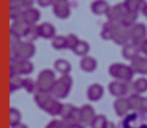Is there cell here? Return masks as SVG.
<instances>
[{"label": "cell", "mask_w": 147, "mask_h": 128, "mask_svg": "<svg viewBox=\"0 0 147 128\" xmlns=\"http://www.w3.org/2000/svg\"><path fill=\"white\" fill-rule=\"evenodd\" d=\"M36 47L32 42H20L15 47H9V61H18V59H31L35 55Z\"/></svg>", "instance_id": "1"}, {"label": "cell", "mask_w": 147, "mask_h": 128, "mask_svg": "<svg viewBox=\"0 0 147 128\" xmlns=\"http://www.w3.org/2000/svg\"><path fill=\"white\" fill-rule=\"evenodd\" d=\"M108 73L112 78L119 79V81H123V82H131L132 78H134L135 71L134 69L128 65H123V63H119V62H115L112 63L109 69H108Z\"/></svg>", "instance_id": "2"}, {"label": "cell", "mask_w": 147, "mask_h": 128, "mask_svg": "<svg viewBox=\"0 0 147 128\" xmlns=\"http://www.w3.org/2000/svg\"><path fill=\"white\" fill-rule=\"evenodd\" d=\"M71 85H73V79H71L70 75L69 74L61 75L55 81V84H54L53 89H51V94L58 100L67 97L71 90Z\"/></svg>", "instance_id": "3"}, {"label": "cell", "mask_w": 147, "mask_h": 128, "mask_svg": "<svg viewBox=\"0 0 147 128\" xmlns=\"http://www.w3.org/2000/svg\"><path fill=\"white\" fill-rule=\"evenodd\" d=\"M55 81H57L55 73L51 69H43L36 78V88L39 92L51 93V89H53Z\"/></svg>", "instance_id": "4"}, {"label": "cell", "mask_w": 147, "mask_h": 128, "mask_svg": "<svg viewBox=\"0 0 147 128\" xmlns=\"http://www.w3.org/2000/svg\"><path fill=\"white\" fill-rule=\"evenodd\" d=\"M34 71V63L30 59H18L9 61V77L20 74H31Z\"/></svg>", "instance_id": "5"}, {"label": "cell", "mask_w": 147, "mask_h": 128, "mask_svg": "<svg viewBox=\"0 0 147 128\" xmlns=\"http://www.w3.org/2000/svg\"><path fill=\"white\" fill-rule=\"evenodd\" d=\"M112 42L116 44L124 46L129 40V27L121 24V23H116L115 28H113V35H112Z\"/></svg>", "instance_id": "6"}, {"label": "cell", "mask_w": 147, "mask_h": 128, "mask_svg": "<svg viewBox=\"0 0 147 128\" xmlns=\"http://www.w3.org/2000/svg\"><path fill=\"white\" fill-rule=\"evenodd\" d=\"M147 39V27L143 23H136L132 27H129V40L134 43L140 44L143 40Z\"/></svg>", "instance_id": "7"}, {"label": "cell", "mask_w": 147, "mask_h": 128, "mask_svg": "<svg viewBox=\"0 0 147 128\" xmlns=\"http://www.w3.org/2000/svg\"><path fill=\"white\" fill-rule=\"evenodd\" d=\"M127 7H125L124 3H119V4H115L112 5L109 11L107 13V19L108 22H112V23H121L124 15L127 13Z\"/></svg>", "instance_id": "8"}, {"label": "cell", "mask_w": 147, "mask_h": 128, "mask_svg": "<svg viewBox=\"0 0 147 128\" xmlns=\"http://www.w3.org/2000/svg\"><path fill=\"white\" fill-rule=\"evenodd\" d=\"M71 8L67 0H57L53 4V13L58 19H67L70 16Z\"/></svg>", "instance_id": "9"}, {"label": "cell", "mask_w": 147, "mask_h": 128, "mask_svg": "<svg viewBox=\"0 0 147 128\" xmlns=\"http://www.w3.org/2000/svg\"><path fill=\"white\" fill-rule=\"evenodd\" d=\"M108 90L112 96H115L116 98L119 97H124L127 96V92H128V86H127V82H123V81H119V79H113L112 82H109L108 85Z\"/></svg>", "instance_id": "10"}, {"label": "cell", "mask_w": 147, "mask_h": 128, "mask_svg": "<svg viewBox=\"0 0 147 128\" xmlns=\"http://www.w3.org/2000/svg\"><path fill=\"white\" fill-rule=\"evenodd\" d=\"M54 96L51 94V93H47V92H38L35 93V96H34V101H35V104L38 106H39L42 110H47V108L50 106V104L53 102L54 100Z\"/></svg>", "instance_id": "11"}, {"label": "cell", "mask_w": 147, "mask_h": 128, "mask_svg": "<svg viewBox=\"0 0 147 128\" xmlns=\"http://www.w3.org/2000/svg\"><path fill=\"white\" fill-rule=\"evenodd\" d=\"M140 53H142V51H140V44L134 43V42H128L127 44H124V46H123V50H121L123 58L128 59V61H134L135 58L139 57Z\"/></svg>", "instance_id": "12"}, {"label": "cell", "mask_w": 147, "mask_h": 128, "mask_svg": "<svg viewBox=\"0 0 147 128\" xmlns=\"http://www.w3.org/2000/svg\"><path fill=\"white\" fill-rule=\"evenodd\" d=\"M113 109H115V113L117 116L125 117V116L129 113V110H131V106H129V102H128V97L116 98L115 102H113Z\"/></svg>", "instance_id": "13"}, {"label": "cell", "mask_w": 147, "mask_h": 128, "mask_svg": "<svg viewBox=\"0 0 147 128\" xmlns=\"http://www.w3.org/2000/svg\"><path fill=\"white\" fill-rule=\"evenodd\" d=\"M28 28H30V24L26 23L23 19H19V20L12 22V24L9 27V31L13 32V34H16V35H19L20 38H26Z\"/></svg>", "instance_id": "14"}, {"label": "cell", "mask_w": 147, "mask_h": 128, "mask_svg": "<svg viewBox=\"0 0 147 128\" xmlns=\"http://www.w3.org/2000/svg\"><path fill=\"white\" fill-rule=\"evenodd\" d=\"M109 8H111V5L108 4V1H105V0H94V1H92V4H90L92 13L97 15V16L107 15Z\"/></svg>", "instance_id": "15"}, {"label": "cell", "mask_w": 147, "mask_h": 128, "mask_svg": "<svg viewBox=\"0 0 147 128\" xmlns=\"http://www.w3.org/2000/svg\"><path fill=\"white\" fill-rule=\"evenodd\" d=\"M81 109V123L84 124V125H89L90 127V124H92V121L94 120V117H96V112H94L93 109V106H90V105H82L80 108Z\"/></svg>", "instance_id": "16"}, {"label": "cell", "mask_w": 147, "mask_h": 128, "mask_svg": "<svg viewBox=\"0 0 147 128\" xmlns=\"http://www.w3.org/2000/svg\"><path fill=\"white\" fill-rule=\"evenodd\" d=\"M22 19L26 23H28L30 26H32V24H36V23L40 20V12L36 8H34V7H31V8H26L24 11H23Z\"/></svg>", "instance_id": "17"}, {"label": "cell", "mask_w": 147, "mask_h": 128, "mask_svg": "<svg viewBox=\"0 0 147 128\" xmlns=\"http://www.w3.org/2000/svg\"><path fill=\"white\" fill-rule=\"evenodd\" d=\"M38 28H39L40 38H43V39H53L55 36V27L51 23H40V24H38Z\"/></svg>", "instance_id": "18"}, {"label": "cell", "mask_w": 147, "mask_h": 128, "mask_svg": "<svg viewBox=\"0 0 147 128\" xmlns=\"http://www.w3.org/2000/svg\"><path fill=\"white\" fill-rule=\"evenodd\" d=\"M102 94H104V88L100 84H92L86 90V96L90 101H98L101 100Z\"/></svg>", "instance_id": "19"}, {"label": "cell", "mask_w": 147, "mask_h": 128, "mask_svg": "<svg viewBox=\"0 0 147 128\" xmlns=\"http://www.w3.org/2000/svg\"><path fill=\"white\" fill-rule=\"evenodd\" d=\"M131 67L138 74H147V57L139 55L138 58H135L134 61H131Z\"/></svg>", "instance_id": "20"}, {"label": "cell", "mask_w": 147, "mask_h": 128, "mask_svg": "<svg viewBox=\"0 0 147 128\" xmlns=\"http://www.w3.org/2000/svg\"><path fill=\"white\" fill-rule=\"evenodd\" d=\"M80 69L86 71V73H92V71H94L97 69V61L93 57L85 55V57L81 58L80 61Z\"/></svg>", "instance_id": "21"}, {"label": "cell", "mask_w": 147, "mask_h": 128, "mask_svg": "<svg viewBox=\"0 0 147 128\" xmlns=\"http://www.w3.org/2000/svg\"><path fill=\"white\" fill-rule=\"evenodd\" d=\"M140 124L142 123L139 121L138 112H132V113H128L121 121V128H139Z\"/></svg>", "instance_id": "22"}, {"label": "cell", "mask_w": 147, "mask_h": 128, "mask_svg": "<svg viewBox=\"0 0 147 128\" xmlns=\"http://www.w3.org/2000/svg\"><path fill=\"white\" fill-rule=\"evenodd\" d=\"M54 69L55 71H58L61 75H66L70 73L71 70V65L70 62L67 61V59H62V58H59L57 61L54 62Z\"/></svg>", "instance_id": "23"}, {"label": "cell", "mask_w": 147, "mask_h": 128, "mask_svg": "<svg viewBox=\"0 0 147 128\" xmlns=\"http://www.w3.org/2000/svg\"><path fill=\"white\" fill-rule=\"evenodd\" d=\"M123 3L125 4V7H127V9H128V11L138 12V13H139V11H143L144 5L147 4L144 0H124Z\"/></svg>", "instance_id": "24"}, {"label": "cell", "mask_w": 147, "mask_h": 128, "mask_svg": "<svg viewBox=\"0 0 147 128\" xmlns=\"http://www.w3.org/2000/svg\"><path fill=\"white\" fill-rule=\"evenodd\" d=\"M116 23L112 22H107L104 23L101 27V31H100V36H101L104 40H112V35H113V28H115Z\"/></svg>", "instance_id": "25"}, {"label": "cell", "mask_w": 147, "mask_h": 128, "mask_svg": "<svg viewBox=\"0 0 147 128\" xmlns=\"http://www.w3.org/2000/svg\"><path fill=\"white\" fill-rule=\"evenodd\" d=\"M20 120H22V112L16 108H9L8 110V123L11 125V128L15 127V125H18L20 124Z\"/></svg>", "instance_id": "26"}, {"label": "cell", "mask_w": 147, "mask_h": 128, "mask_svg": "<svg viewBox=\"0 0 147 128\" xmlns=\"http://www.w3.org/2000/svg\"><path fill=\"white\" fill-rule=\"evenodd\" d=\"M142 100H143V97L139 93H132V94L128 96V102H129V106H131L132 112H138L139 113L140 105H142Z\"/></svg>", "instance_id": "27"}, {"label": "cell", "mask_w": 147, "mask_h": 128, "mask_svg": "<svg viewBox=\"0 0 147 128\" xmlns=\"http://www.w3.org/2000/svg\"><path fill=\"white\" fill-rule=\"evenodd\" d=\"M89 50H90V44L86 40H80L78 44L74 47L73 53L76 54V55H80V57H85V55H88Z\"/></svg>", "instance_id": "28"}, {"label": "cell", "mask_w": 147, "mask_h": 128, "mask_svg": "<svg viewBox=\"0 0 147 128\" xmlns=\"http://www.w3.org/2000/svg\"><path fill=\"white\" fill-rule=\"evenodd\" d=\"M51 46H53V49H55V50H65V49H67L66 36L55 35L53 39H51Z\"/></svg>", "instance_id": "29"}, {"label": "cell", "mask_w": 147, "mask_h": 128, "mask_svg": "<svg viewBox=\"0 0 147 128\" xmlns=\"http://www.w3.org/2000/svg\"><path fill=\"white\" fill-rule=\"evenodd\" d=\"M132 89H134L135 93H139V94L146 93L147 92V78L140 77V78L135 79L134 82H132Z\"/></svg>", "instance_id": "30"}, {"label": "cell", "mask_w": 147, "mask_h": 128, "mask_svg": "<svg viewBox=\"0 0 147 128\" xmlns=\"http://www.w3.org/2000/svg\"><path fill=\"white\" fill-rule=\"evenodd\" d=\"M23 88V78H20V75H13L9 77V84H8V89L9 92L13 93Z\"/></svg>", "instance_id": "31"}, {"label": "cell", "mask_w": 147, "mask_h": 128, "mask_svg": "<svg viewBox=\"0 0 147 128\" xmlns=\"http://www.w3.org/2000/svg\"><path fill=\"white\" fill-rule=\"evenodd\" d=\"M138 23V12H132V11H127L124 15V18L121 20V24H124L127 27H132L134 24Z\"/></svg>", "instance_id": "32"}, {"label": "cell", "mask_w": 147, "mask_h": 128, "mask_svg": "<svg viewBox=\"0 0 147 128\" xmlns=\"http://www.w3.org/2000/svg\"><path fill=\"white\" fill-rule=\"evenodd\" d=\"M62 106H63V104H61L58 98H54L53 102L50 104V106L46 110V113H49L51 116H59L61 115V110H62Z\"/></svg>", "instance_id": "33"}, {"label": "cell", "mask_w": 147, "mask_h": 128, "mask_svg": "<svg viewBox=\"0 0 147 128\" xmlns=\"http://www.w3.org/2000/svg\"><path fill=\"white\" fill-rule=\"evenodd\" d=\"M38 38H40V35H39V28H38V24H32V26H30L28 31H27L26 39L28 40V42H34V40H36Z\"/></svg>", "instance_id": "34"}, {"label": "cell", "mask_w": 147, "mask_h": 128, "mask_svg": "<svg viewBox=\"0 0 147 128\" xmlns=\"http://www.w3.org/2000/svg\"><path fill=\"white\" fill-rule=\"evenodd\" d=\"M23 89H24L27 93H34L35 89H38L36 88V81L28 78V77H27V78H23Z\"/></svg>", "instance_id": "35"}, {"label": "cell", "mask_w": 147, "mask_h": 128, "mask_svg": "<svg viewBox=\"0 0 147 128\" xmlns=\"http://www.w3.org/2000/svg\"><path fill=\"white\" fill-rule=\"evenodd\" d=\"M107 117L104 115H97L94 117V120L92 121L90 124V128H104L105 127V124H107Z\"/></svg>", "instance_id": "36"}, {"label": "cell", "mask_w": 147, "mask_h": 128, "mask_svg": "<svg viewBox=\"0 0 147 128\" xmlns=\"http://www.w3.org/2000/svg\"><path fill=\"white\" fill-rule=\"evenodd\" d=\"M66 40H67V49L69 50H74V47H76L77 44H78V42H80V39H78V36H77L76 34H67Z\"/></svg>", "instance_id": "37"}, {"label": "cell", "mask_w": 147, "mask_h": 128, "mask_svg": "<svg viewBox=\"0 0 147 128\" xmlns=\"http://www.w3.org/2000/svg\"><path fill=\"white\" fill-rule=\"evenodd\" d=\"M73 108H74V105H71V104H63L62 110H61V115H59L61 116V120L66 121V120L69 119V116H70Z\"/></svg>", "instance_id": "38"}, {"label": "cell", "mask_w": 147, "mask_h": 128, "mask_svg": "<svg viewBox=\"0 0 147 128\" xmlns=\"http://www.w3.org/2000/svg\"><path fill=\"white\" fill-rule=\"evenodd\" d=\"M46 128H66V123L63 120H51Z\"/></svg>", "instance_id": "39"}, {"label": "cell", "mask_w": 147, "mask_h": 128, "mask_svg": "<svg viewBox=\"0 0 147 128\" xmlns=\"http://www.w3.org/2000/svg\"><path fill=\"white\" fill-rule=\"evenodd\" d=\"M22 38L19 35H16V34H13V32H11L9 31V47H15V46H18L20 42H22Z\"/></svg>", "instance_id": "40"}, {"label": "cell", "mask_w": 147, "mask_h": 128, "mask_svg": "<svg viewBox=\"0 0 147 128\" xmlns=\"http://www.w3.org/2000/svg\"><path fill=\"white\" fill-rule=\"evenodd\" d=\"M55 1H57V0H36V3H38L40 7H43V8H46V7H50V5H53Z\"/></svg>", "instance_id": "41"}, {"label": "cell", "mask_w": 147, "mask_h": 128, "mask_svg": "<svg viewBox=\"0 0 147 128\" xmlns=\"http://www.w3.org/2000/svg\"><path fill=\"white\" fill-rule=\"evenodd\" d=\"M34 3H35V0H20V4H22V7L24 9H26V8H31Z\"/></svg>", "instance_id": "42"}, {"label": "cell", "mask_w": 147, "mask_h": 128, "mask_svg": "<svg viewBox=\"0 0 147 128\" xmlns=\"http://www.w3.org/2000/svg\"><path fill=\"white\" fill-rule=\"evenodd\" d=\"M139 113H142V115H146V113H147V97H143L142 105H140V110H139Z\"/></svg>", "instance_id": "43"}, {"label": "cell", "mask_w": 147, "mask_h": 128, "mask_svg": "<svg viewBox=\"0 0 147 128\" xmlns=\"http://www.w3.org/2000/svg\"><path fill=\"white\" fill-rule=\"evenodd\" d=\"M84 127L85 125L82 123H66V128H84Z\"/></svg>", "instance_id": "44"}, {"label": "cell", "mask_w": 147, "mask_h": 128, "mask_svg": "<svg viewBox=\"0 0 147 128\" xmlns=\"http://www.w3.org/2000/svg\"><path fill=\"white\" fill-rule=\"evenodd\" d=\"M140 51H142V53L147 57V39L143 40L142 43H140Z\"/></svg>", "instance_id": "45"}, {"label": "cell", "mask_w": 147, "mask_h": 128, "mask_svg": "<svg viewBox=\"0 0 147 128\" xmlns=\"http://www.w3.org/2000/svg\"><path fill=\"white\" fill-rule=\"evenodd\" d=\"M104 128H116V124L112 123V121H107V124H105Z\"/></svg>", "instance_id": "46"}, {"label": "cell", "mask_w": 147, "mask_h": 128, "mask_svg": "<svg viewBox=\"0 0 147 128\" xmlns=\"http://www.w3.org/2000/svg\"><path fill=\"white\" fill-rule=\"evenodd\" d=\"M12 128H28V127H27L26 124H22V123H20V124H18V125H15V127H12Z\"/></svg>", "instance_id": "47"}, {"label": "cell", "mask_w": 147, "mask_h": 128, "mask_svg": "<svg viewBox=\"0 0 147 128\" xmlns=\"http://www.w3.org/2000/svg\"><path fill=\"white\" fill-rule=\"evenodd\" d=\"M142 12H143V15H144V16H146V18H147V4L144 5V8H143V11H142Z\"/></svg>", "instance_id": "48"}, {"label": "cell", "mask_w": 147, "mask_h": 128, "mask_svg": "<svg viewBox=\"0 0 147 128\" xmlns=\"http://www.w3.org/2000/svg\"><path fill=\"white\" fill-rule=\"evenodd\" d=\"M139 128H147V123H142L139 125Z\"/></svg>", "instance_id": "49"}]
</instances>
